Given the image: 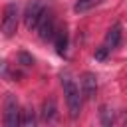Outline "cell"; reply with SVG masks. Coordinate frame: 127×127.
I'll list each match as a JSON object with an SVG mask.
<instances>
[{
	"mask_svg": "<svg viewBox=\"0 0 127 127\" xmlns=\"http://www.w3.org/2000/svg\"><path fill=\"white\" fill-rule=\"evenodd\" d=\"M119 42H121V26L115 24V26L109 28V32H107V36H105V46H107L109 50H113Z\"/></svg>",
	"mask_w": 127,
	"mask_h": 127,
	"instance_id": "9",
	"label": "cell"
},
{
	"mask_svg": "<svg viewBox=\"0 0 127 127\" xmlns=\"http://www.w3.org/2000/svg\"><path fill=\"white\" fill-rule=\"evenodd\" d=\"M60 79H62V87H64V95H65V103H67L69 117H71V119H77L79 113H81V103H83L81 89L77 87V83H75V79L71 77L69 71H62Z\"/></svg>",
	"mask_w": 127,
	"mask_h": 127,
	"instance_id": "1",
	"label": "cell"
},
{
	"mask_svg": "<svg viewBox=\"0 0 127 127\" xmlns=\"http://www.w3.org/2000/svg\"><path fill=\"white\" fill-rule=\"evenodd\" d=\"M54 44H56V52H58L60 56H64V54H65V50H67V32H65V28L56 30Z\"/></svg>",
	"mask_w": 127,
	"mask_h": 127,
	"instance_id": "8",
	"label": "cell"
},
{
	"mask_svg": "<svg viewBox=\"0 0 127 127\" xmlns=\"http://www.w3.org/2000/svg\"><path fill=\"white\" fill-rule=\"evenodd\" d=\"M18 60H20V64L26 65V67L34 65V58H32L30 54H26V52H20V54H18Z\"/></svg>",
	"mask_w": 127,
	"mask_h": 127,
	"instance_id": "11",
	"label": "cell"
},
{
	"mask_svg": "<svg viewBox=\"0 0 127 127\" xmlns=\"http://www.w3.org/2000/svg\"><path fill=\"white\" fill-rule=\"evenodd\" d=\"M36 30H38L40 40H44V42H48V40H52L56 36V18H54V14L50 10H44V14H42V18H40V22L36 26Z\"/></svg>",
	"mask_w": 127,
	"mask_h": 127,
	"instance_id": "4",
	"label": "cell"
},
{
	"mask_svg": "<svg viewBox=\"0 0 127 127\" xmlns=\"http://www.w3.org/2000/svg\"><path fill=\"white\" fill-rule=\"evenodd\" d=\"M107 54H109V48H107V46H101V48L95 50V60H105Z\"/></svg>",
	"mask_w": 127,
	"mask_h": 127,
	"instance_id": "12",
	"label": "cell"
},
{
	"mask_svg": "<svg viewBox=\"0 0 127 127\" xmlns=\"http://www.w3.org/2000/svg\"><path fill=\"white\" fill-rule=\"evenodd\" d=\"M44 10H46V6H44L40 0H32V2H28L26 12H24V24H26L28 30H36V26H38V22H40Z\"/></svg>",
	"mask_w": 127,
	"mask_h": 127,
	"instance_id": "5",
	"label": "cell"
},
{
	"mask_svg": "<svg viewBox=\"0 0 127 127\" xmlns=\"http://www.w3.org/2000/svg\"><path fill=\"white\" fill-rule=\"evenodd\" d=\"M95 0H79L77 4H75V10H83V8H87V6H91Z\"/></svg>",
	"mask_w": 127,
	"mask_h": 127,
	"instance_id": "13",
	"label": "cell"
},
{
	"mask_svg": "<svg viewBox=\"0 0 127 127\" xmlns=\"http://www.w3.org/2000/svg\"><path fill=\"white\" fill-rule=\"evenodd\" d=\"M20 125H24V127H34L36 125V115H34L32 107H24L22 109V113H20Z\"/></svg>",
	"mask_w": 127,
	"mask_h": 127,
	"instance_id": "10",
	"label": "cell"
},
{
	"mask_svg": "<svg viewBox=\"0 0 127 127\" xmlns=\"http://www.w3.org/2000/svg\"><path fill=\"white\" fill-rule=\"evenodd\" d=\"M42 121H54L56 115H58V107H56V99L54 97H48L44 103H42Z\"/></svg>",
	"mask_w": 127,
	"mask_h": 127,
	"instance_id": "7",
	"label": "cell"
},
{
	"mask_svg": "<svg viewBox=\"0 0 127 127\" xmlns=\"http://www.w3.org/2000/svg\"><path fill=\"white\" fill-rule=\"evenodd\" d=\"M0 30L6 38H12L18 30V4L10 2L6 4L4 12H2V20H0Z\"/></svg>",
	"mask_w": 127,
	"mask_h": 127,
	"instance_id": "2",
	"label": "cell"
},
{
	"mask_svg": "<svg viewBox=\"0 0 127 127\" xmlns=\"http://www.w3.org/2000/svg\"><path fill=\"white\" fill-rule=\"evenodd\" d=\"M20 103L16 99L14 93H8L4 99V125L8 127H16L20 125Z\"/></svg>",
	"mask_w": 127,
	"mask_h": 127,
	"instance_id": "3",
	"label": "cell"
},
{
	"mask_svg": "<svg viewBox=\"0 0 127 127\" xmlns=\"http://www.w3.org/2000/svg\"><path fill=\"white\" fill-rule=\"evenodd\" d=\"M95 91H97V77H95V73L85 71L81 75V95L87 101H91L95 97Z\"/></svg>",
	"mask_w": 127,
	"mask_h": 127,
	"instance_id": "6",
	"label": "cell"
}]
</instances>
